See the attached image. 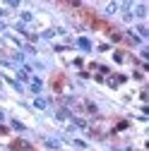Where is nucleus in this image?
Instances as JSON below:
<instances>
[{
	"label": "nucleus",
	"instance_id": "nucleus-1",
	"mask_svg": "<svg viewBox=\"0 0 149 151\" xmlns=\"http://www.w3.org/2000/svg\"><path fill=\"white\" fill-rule=\"evenodd\" d=\"M31 91L34 93H41V82L39 79H31Z\"/></svg>",
	"mask_w": 149,
	"mask_h": 151
},
{
	"label": "nucleus",
	"instance_id": "nucleus-2",
	"mask_svg": "<svg viewBox=\"0 0 149 151\" xmlns=\"http://www.w3.org/2000/svg\"><path fill=\"white\" fill-rule=\"evenodd\" d=\"M46 146H51V149H58V142H53V139H46Z\"/></svg>",
	"mask_w": 149,
	"mask_h": 151
}]
</instances>
